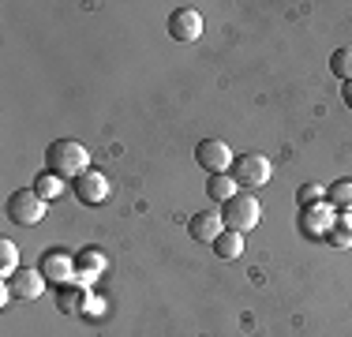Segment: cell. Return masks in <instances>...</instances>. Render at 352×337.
<instances>
[{"instance_id":"1","label":"cell","mask_w":352,"mask_h":337,"mask_svg":"<svg viewBox=\"0 0 352 337\" xmlns=\"http://www.w3.org/2000/svg\"><path fill=\"white\" fill-rule=\"evenodd\" d=\"M45 168L60 180H79L82 173H90V150L79 139H53L45 150Z\"/></svg>"},{"instance_id":"2","label":"cell","mask_w":352,"mask_h":337,"mask_svg":"<svg viewBox=\"0 0 352 337\" xmlns=\"http://www.w3.org/2000/svg\"><path fill=\"white\" fill-rule=\"evenodd\" d=\"M221 217H225V229L248 232V229H255V225L263 221V206H258V199L251 195V191H240L236 199H229V202H225Z\"/></svg>"},{"instance_id":"3","label":"cell","mask_w":352,"mask_h":337,"mask_svg":"<svg viewBox=\"0 0 352 337\" xmlns=\"http://www.w3.org/2000/svg\"><path fill=\"white\" fill-rule=\"evenodd\" d=\"M45 217V199L38 195L34 188H23L8 195V221L15 225H38Z\"/></svg>"},{"instance_id":"4","label":"cell","mask_w":352,"mask_h":337,"mask_svg":"<svg viewBox=\"0 0 352 337\" xmlns=\"http://www.w3.org/2000/svg\"><path fill=\"white\" fill-rule=\"evenodd\" d=\"M270 157L266 154H240L236 162H232V180L240 184V188H266L270 184Z\"/></svg>"},{"instance_id":"5","label":"cell","mask_w":352,"mask_h":337,"mask_svg":"<svg viewBox=\"0 0 352 337\" xmlns=\"http://www.w3.org/2000/svg\"><path fill=\"white\" fill-rule=\"evenodd\" d=\"M195 162L206 168V173H232V150H229V142H221V139H203L195 146Z\"/></svg>"},{"instance_id":"6","label":"cell","mask_w":352,"mask_h":337,"mask_svg":"<svg viewBox=\"0 0 352 337\" xmlns=\"http://www.w3.org/2000/svg\"><path fill=\"white\" fill-rule=\"evenodd\" d=\"M169 38L173 41H199L203 38V12L199 8H176L169 15Z\"/></svg>"},{"instance_id":"7","label":"cell","mask_w":352,"mask_h":337,"mask_svg":"<svg viewBox=\"0 0 352 337\" xmlns=\"http://www.w3.org/2000/svg\"><path fill=\"white\" fill-rule=\"evenodd\" d=\"M38 270L45 274V281H53V285H68L72 277H75V270H79V263L68 255V251H45L41 255V263H38Z\"/></svg>"},{"instance_id":"8","label":"cell","mask_w":352,"mask_h":337,"mask_svg":"<svg viewBox=\"0 0 352 337\" xmlns=\"http://www.w3.org/2000/svg\"><path fill=\"white\" fill-rule=\"evenodd\" d=\"M75 195H79L82 206H102V202L109 199V180L105 173H98V168H90V173H82L79 180H72Z\"/></svg>"},{"instance_id":"9","label":"cell","mask_w":352,"mask_h":337,"mask_svg":"<svg viewBox=\"0 0 352 337\" xmlns=\"http://www.w3.org/2000/svg\"><path fill=\"white\" fill-rule=\"evenodd\" d=\"M221 232H225V217L214 214V210H203V214H195L188 221V236L195 243H214Z\"/></svg>"},{"instance_id":"10","label":"cell","mask_w":352,"mask_h":337,"mask_svg":"<svg viewBox=\"0 0 352 337\" xmlns=\"http://www.w3.org/2000/svg\"><path fill=\"white\" fill-rule=\"evenodd\" d=\"M8 289H12L15 300H38L41 292H45V274H41V270H27V266H23L19 274L8 281Z\"/></svg>"},{"instance_id":"11","label":"cell","mask_w":352,"mask_h":337,"mask_svg":"<svg viewBox=\"0 0 352 337\" xmlns=\"http://www.w3.org/2000/svg\"><path fill=\"white\" fill-rule=\"evenodd\" d=\"M333 225H338V217H333L330 206H322V202L318 206H304V232L307 236H326Z\"/></svg>"},{"instance_id":"12","label":"cell","mask_w":352,"mask_h":337,"mask_svg":"<svg viewBox=\"0 0 352 337\" xmlns=\"http://www.w3.org/2000/svg\"><path fill=\"white\" fill-rule=\"evenodd\" d=\"M236 188H240V184L232 180V173H214V176H210V184H206V195L225 206L229 199H236V195H240Z\"/></svg>"},{"instance_id":"13","label":"cell","mask_w":352,"mask_h":337,"mask_svg":"<svg viewBox=\"0 0 352 337\" xmlns=\"http://www.w3.org/2000/svg\"><path fill=\"white\" fill-rule=\"evenodd\" d=\"M30 188H34L45 202H56V199L64 195V191H68V184H64L56 173H49V168H45V173H38V176H34V184H30Z\"/></svg>"},{"instance_id":"14","label":"cell","mask_w":352,"mask_h":337,"mask_svg":"<svg viewBox=\"0 0 352 337\" xmlns=\"http://www.w3.org/2000/svg\"><path fill=\"white\" fill-rule=\"evenodd\" d=\"M214 251H217V259H240V255H244V232L225 229L214 240Z\"/></svg>"},{"instance_id":"15","label":"cell","mask_w":352,"mask_h":337,"mask_svg":"<svg viewBox=\"0 0 352 337\" xmlns=\"http://www.w3.org/2000/svg\"><path fill=\"white\" fill-rule=\"evenodd\" d=\"M19 248H15L12 240H0V277L4 281H12L15 274H19Z\"/></svg>"},{"instance_id":"16","label":"cell","mask_w":352,"mask_h":337,"mask_svg":"<svg viewBox=\"0 0 352 337\" xmlns=\"http://www.w3.org/2000/svg\"><path fill=\"white\" fill-rule=\"evenodd\" d=\"M330 72L338 75L341 83H349V79H352V45L333 49V53H330Z\"/></svg>"},{"instance_id":"17","label":"cell","mask_w":352,"mask_h":337,"mask_svg":"<svg viewBox=\"0 0 352 337\" xmlns=\"http://www.w3.org/2000/svg\"><path fill=\"white\" fill-rule=\"evenodd\" d=\"M75 263H79V285H90V281H94V277H98V270L105 266L98 251H82V255L75 259Z\"/></svg>"},{"instance_id":"18","label":"cell","mask_w":352,"mask_h":337,"mask_svg":"<svg viewBox=\"0 0 352 337\" xmlns=\"http://www.w3.org/2000/svg\"><path fill=\"white\" fill-rule=\"evenodd\" d=\"M82 300H87L82 285H79V289H68V285H64V289H60V296H56V303H60V311H64V315H82Z\"/></svg>"},{"instance_id":"19","label":"cell","mask_w":352,"mask_h":337,"mask_svg":"<svg viewBox=\"0 0 352 337\" xmlns=\"http://www.w3.org/2000/svg\"><path fill=\"white\" fill-rule=\"evenodd\" d=\"M330 202L333 206H341V210H352V180H338L330 188Z\"/></svg>"},{"instance_id":"20","label":"cell","mask_w":352,"mask_h":337,"mask_svg":"<svg viewBox=\"0 0 352 337\" xmlns=\"http://www.w3.org/2000/svg\"><path fill=\"white\" fill-rule=\"evenodd\" d=\"M326 240H330L333 248H352V229H345V225H333V229L326 232Z\"/></svg>"},{"instance_id":"21","label":"cell","mask_w":352,"mask_h":337,"mask_svg":"<svg viewBox=\"0 0 352 337\" xmlns=\"http://www.w3.org/2000/svg\"><path fill=\"white\" fill-rule=\"evenodd\" d=\"M322 202V188L318 184H304L300 188V206H318Z\"/></svg>"},{"instance_id":"22","label":"cell","mask_w":352,"mask_h":337,"mask_svg":"<svg viewBox=\"0 0 352 337\" xmlns=\"http://www.w3.org/2000/svg\"><path fill=\"white\" fill-rule=\"evenodd\" d=\"M341 98H345V105L352 109V79L345 83V87H341Z\"/></svg>"},{"instance_id":"23","label":"cell","mask_w":352,"mask_h":337,"mask_svg":"<svg viewBox=\"0 0 352 337\" xmlns=\"http://www.w3.org/2000/svg\"><path fill=\"white\" fill-rule=\"evenodd\" d=\"M338 225H345V229H352V210H341V217H338Z\"/></svg>"}]
</instances>
